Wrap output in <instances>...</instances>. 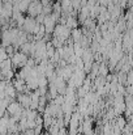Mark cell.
Listing matches in <instances>:
<instances>
[{
    "instance_id": "obj_4",
    "label": "cell",
    "mask_w": 133,
    "mask_h": 135,
    "mask_svg": "<svg viewBox=\"0 0 133 135\" xmlns=\"http://www.w3.org/2000/svg\"><path fill=\"white\" fill-rule=\"evenodd\" d=\"M18 104L25 108V109H29V105H30V93L28 94H18Z\"/></svg>"
},
{
    "instance_id": "obj_3",
    "label": "cell",
    "mask_w": 133,
    "mask_h": 135,
    "mask_svg": "<svg viewBox=\"0 0 133 135\" xmlns=\"http://www.w3.org/2000/svg\"><path fill=\"white\" fill-rule=\"evenodd\" d=\"M26 60H28V55L24 52H14L10 59L13 67H24L26 64Z\"/></svg>"
},
{
    "instance_id": "obj_2",
    "label": "cell",
    "mask_w": 133,
    "mask_h": 135,
    "mask_svg": "<svg viewBox=\"0 0 133 135\" xmlns=\"http://www.w3.org/2000/svg\"><path fill=\"white\" fill-rule=\"evenodd\" d=\"M42 8H43V4L38 0H31L29 7H28V13L30 17H37L39 13H42Z\"/></svg>"
},
{
    "instance_id": "obj_1",
    "label": "cell",
    "mask_w": 133,
    "mask_h": 135,
    "mask_svg": "<svg viewBox=\"0 0 133 135\" xmlns=\"http://www.w3.org/2000/svg\"><path fill=\"white\" fill-rule=\"evenodd\" d=\"M52 33H54V38L56 41L61 42V44L67 38H69V36H71V30L65 25H57V26H55L54 30H52Z\"/></svg>"
}]
</instances>
